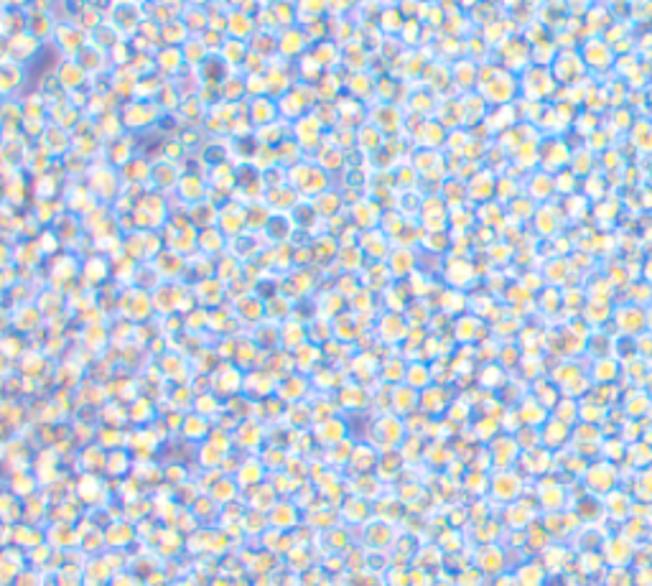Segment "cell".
<instances>
[{
	"instance_id": "cell-20",
	"label": "cell",
	"mask_w": 652,
	"mask_h": 586,
	"mask_svg": "<svg viewBox=\"0 0 652 586\" xmlns=\"http://www.w3.org/2000/svg\"><path fill=\"white\" fill-rule=\"evenodd\" d=\"M339 163H342V151H339V148L331 146V143L319 146V151H316V166L319 168H324V171H334Z\"/></svg>"
},
{
	"instance_id": "cell-28",
	"label": "cell",
	"mask_w": 652,
	"mask_h": 586,
	"mask_svg": "<svg viewBox=\"0 0 652 586\" xmlns=\"http://www.w3.org/2000/svg\"><path fill=\"white\" fill-rule=\"evenodd\" d=\"M591 46H594V49H589L586 62H589L591 67H596V69H604V67L612 62V51H609L604 44H591Z\"/></svg>"
},
{
	"instance_id": "cell-13",
	"label": "cell",
	"mask_w": 652,
	"mask_h": 586,
	"mask_svg": "<svg viewBox=\"0 0 652 586\" xmlns=\"http://www.w3.org/2000/svg\"><path fill=\"white\" fill-rule=\"evenodd\" d=\"M219 54H222V59H224L227 67H242L245 59H247V54H250V46H245L242 41H237V38H224Z\"/></svg>"
},
{
	"instance_id": "cell-22",
	"label": "cell",
	"mask_w": 652,
	"mask_h": 586,
	"mask_svg": "<svg viewBox=\"0 0 652 586\" xmlns=\"http://www.w3.org/2000/svg\"><path fill=\"white\" fill-rule=\"evenodd\" d=\"M520 492V479L515 474H500L494 479V495L502 497V500H513Z\"/></svg>"
},
{
	"instance_id": "cell-26",
	"label": "cell",
	"mask_w": 652,
	"mask_h": 586,
	"mask_svg": "<svg viewBox=\"0 0 652 586\" xmlns=\"http://www.w3.org/2000/svg\"><path fill=\"white\" fill-rule=\"evenodd\" d=\"M380 130L372 125H362L357 127V146L362 148V151H374V148H380Z\"/></svg>"
},
{
	"instance_id": "cell-5",
	"label": "cell",
	"mask_w": 652,
	"mask_h": 586,
	"mask_svg": "<svg viewBox=\"0 0 652 586\" xmlns=\"http://www.w3.org/2000/svg\"><path fill=\"white\" fill-rule=\"evenodd\" d=\"M38 46H41V41H38L33 33L28 31H21V33H13L11 38H8V57L13 59L16 64H21L23 59L33 57L38 51Z\"/></svg>"
},
{
	"instance_id": "cell-16",
	"label": "cell",
	"mask_w": 652,
	"mask_h": 586,
	"mask_svg": "<svg viewBox=\"0 0 652 586\" xmlns=\"http://www.w3.org/2000/svg\"><path fill=\"white\" fill-rule=\"evenodd\" d=\"M270 522L275 525V528H291V525H296L298 522V510L296 505L291 502H275L270 510Z\"/></svg>"
},
{
	"instance_id": "cell-12",
	"label": "cell",
	"mask_w": 652,
	"mask_h": 586,
	"mask_svg": "<svg viewBox=\"0 0 652 586\" xmlns=\"http://www.w3.org/2000/svg\"><path fill=\"white\" fill-rule=\"evenodd\" d=\"M21 82H23V69H21V64H16V62L0 64V97L11 95L13 89L21 87Z\"/></svg>"
},
{
	"instance_id": "cell-18",
	"label": "cell",
	"mask_w": 652,
	"mask_h": 586,
	"mask_svg": "<svg viewBox=\"0 0 652 586\" xmlns=\"http://www.w3.org/2000/svg\"><path fill=\"white\" fill-rule=\"evenodd\" d=\"M336 255H339V242L334 240L331 235H321L314 240V258L316 260H336Z\"/></svg>"
},
{
	"instance_id": "cell-3",
	"label": "cell",
	"mask_w": 652,
	"mask_h": 586,
	"mask_svg": "<svg viewBox=\"0 0 652 586\" xmlns=\"http://www.w3.org/2000/svg\"><path fill=\"white\" fill-rule=\"evenodd\" d=\"M291 138L298 143V148L304 153L314 151L319 146H321V138H324V122L316 117V113H309L304 115L301 120L293 122V130H291Z\"/></svg>"
},
{
	"instance_id": "cell-15",
	"label": "cell",
	"mask_w": 652,
	"mask_h": 586,
	"mask_svg": "<svg viewBox=\"0 0 652 586\" xmlns=\"http://www.w3.org/2000/svg\"><path fill=\"white\" fill-rule=\"evenodd\" d=\"M84 79H87V71L82 69V64L76 62H64L59 67V82H62L64 89H76L82 87Z\"/></svg>"
},
{
	"instance_id": "cell-8",
	"label": "cell",
	"mask_w": 652,
	"mask_h": 586,
	"mask_svg": "<svg viewBox=\"0 0 652 586\" xmlns=\"http://www.w3.org/2000/svg\"><path fill=\"white\" fill-rule=\"evenodd\" d=\"M275 117H278V100H273V97H258V100H253V108H250V120H253V127H265L270 125V122H275Z\"/></svg>"
},
{
	"instance_id": "cell-11",
	"label": "cell",
	"mask_w": 652,
	"mask_h": 586,
	"mask_svg": "<svg viewBox=\"0 0 652 586\" xmlns=\"http://www.w3.org/2000/svg\"><path fill=\"white\" fill-rule=\"evenodd\" d=\"M309 57L316 62L319 69L324 71H331L336 67V62H339V49H336V44H316L309 49Z\"/></svg>"
},
{
	"instance_id": "cell-2",
	"label": "cell",
	"mask_w": 652,
	"mask_h": 586,
	"mask_svg": "<svg viewBox=\"0 0 652 586\" xmlns=\"http://www.w3.org/2000/svg\"><path fill=\"white\" fill-rule=\"evenodd\" d=\"M159 115H161L159 102L135 100V102H130V105L122 108L120 122H122V127H127V130H143V127L153 125V122L159 120Z\"/></svg>"
},
{
	"instance_id": "cell-23",
	"label": "cell",
	"mask_w": 652,
	"mask_h": 586,
	"mask_svg": "<svg viewBox=\"0 0 652 586\" xmlns=\"http://www.w3.org/2000/svg\"><path fill=\"white\" fill-rule=\"evenodd\" d=\"M390 268L393 275H408L413 270V253L408 248H400L390 253Z\"/></svg>"
},
{
	"instance_id": "cell-17",
	"label": "cell",
	"mask_w": 652,
	"mask_h": 586,
	"mask_svg": "<svg viewBox=\"0 0 652 586\" xmlns=\"http://www.w3.org/2000/svg\"><path fill=\"white\" fill-rule=\"evenodd\" d=\"M568 426L566 423H561L558 418L553 420H545V428H543V444L551 446V449H558V446H564L566 441H568Z\"/></svg>"
},
{
	"instance_id": "cell-14",
	"label": "cell",
	"mask_w": 652,
	"mask_h": 586,
	"mask_svg": "<svg viewBox=\"0 0 652 586\" xmlns=\"http://www.w3.org/2000/svg\"><path fill=\"white\" fill-rule=\"evenodd\" d=\"M176 189H178V194H181V197H184L186 202L191 204V207H194V204H199V202H204V197H207V186H204V181H202V178H194L191 173L178 181Z\"/></svg>"
},
{
	"instance_id": "cell-9",
	"label": "cell",
	"mask_w": 652,
	"mask_h": 586,
	"mask_svg": "<svg viewBox=\"0 0 652 586\" xmlns=\"http://www.w3.org/2000/svg\"><path fill=\"white\" fill-rule=\"evenodd\" d=\"M265 197H268V202H270L273 212L296 209V204H298V194L291 186H270V189L265 191Z\"/></svg>"
},
{
	"instance_id": "cell-4",
	"label": "cell",
	"mask_w": 652,
	"mask_h": 586,
	"mask_svg": "<svg viewBox=\"0 0 652 586\" xmlns=\"http://www.w3.org/2000/svg\"><path fill=\"white\" fill-rule=\"evenodd\" d=\"M311 49V38L306 36V31H301L298 25H291V28H283L278 33V51L283 57L296 59V57H306Z\"/></svg>"
},
{
	"instance_id": "cell-19",
	"label": "cell",
	"mask_w": 652,
	"mask_h": 586,
	"mask_svg": "<svg viewBox=\"0 0 652 586\" xmlns=\"http://www.w3.org/2000/svg\"><path fill=\"white\" fill-rule=\"evenodd\" d=\"M156 64H159L164 71H178L181 69V64H184V51L181 49H173V46H166V49L159 51V57H156Z\"/></svg>"
},
{
	"instance_id": "cell-24",
	"label": "cell",
	"mask_w": 652,
	"mask_h": 586,
	"mask_svg": "<svg viewBox=\"0 0 652 586\" xmlns=\"http://www.w3.org/2000/svg\"><path fill=\"white\" fill-rule=\"evenodd\" d=\"M360 459V464H355V469L357 471H370V469H374L377 466V454H374V449H370V446H357L355 452H352V456H349V461H357Z\"/></svg>"
},
{
	"instance_id": "cell-7",
	"label": "cell",
	"mask_w": 652,
	"mask_h": 586,
	"mask_svg": "<svg viewBox=\"0 0 652 586\" xmlns=\"http://www.w3.org/2000/svg\"><path fill=\"white\" fill-rule=\"evenodd\" d=\"M586 484H589V490L599 492V495H602V492H609L617 484V469L612 464H607V461L594 464L586 471Z\"/></svg>"
},
{
	"instance_id": "cell-1",
	"label": "cell",
	"mask_w": 652,
	"mask_h": 586,
	"mask_svg": "<svg viewBox=\"0 0 652 586\" xmlns=\"http://www.w3.org/2000/svg\"><path fill=\"white\" fill-rule=\"evenodd\" d=\"M288 178V186H291L296 194H306V197H321L324 191H329V176L324 168H319L316 161L314 163H296L293 168H288L285 173Z\"/></svg>"
},
{
	"instance_id": "cell-27",
	"label": "cell",
	"mask_w": 652,
	"mask_h": 586,
	"mask_svg": "<svg viewBox=\"0 0 652 586\" xmlns=\"http://www.w3.org/2000/svg\"><path fill=\"white\" fill-rule=\"evenodd\" d=\"M609 546H614V556H609V563H614V566H624V563L629 561V556H632V546H629L624 538H614Z\"/></svg>"
},
{
	"instance_id": "cell-21",
	"label": "cell",
	"mask_w": 652,
	"mask_h": 586,
	"mask_svg": "<svg viewBox=\"0 0 652 586\" xmlns=\"http://www.w3.org/2000/svg\"><path fill=\"white\" fill-rule=\"evenodd\" d=\"M336 263L342 265L344 273H357V268L362 265V250L357 245H344V248H339Z\"/></svg>"
},
{
	"instance_id": "cell-25",
	"label": "cell",
	"mask_w": 652,
	"mask_h": 586,
	"mask_svg": "<svg viewBox=\"0 0 652 586\" xmlns=\"http://www.w3.org/2000/svg\"><path fill=\"white\" fill-rule=\"evenodd\" d=\"M416 403H418V395H416V390L413 388H398L393 393V406L400 415H406L408 410H413Z\"/></svg>"
},
{
	"instance_id": "cell-10",
	"label": "cell",
	"mask_w": 652,
	"mask_h": 586,
	"mask_svg": "<svg viewBox=\"0 0 652 586\" xmlns=\"http://www.w3.org/2000/svg\"><path fill=\"white\" fill-rule=\"evenodd\" d=\"M344 433H347V426L331 415V418H324L321 423H319L314 436H316V441H321V444H339V441H344Z\"/></svg>"
},
{
	"instance_id": "cell-6",
	"label": "cell",
	"mask_w": 652,
	"mask_h": 586,
	"mask_svg": "<svg viewBox=\"0 0 652 586\" xmlns=\"http://www.w3.org/2000/svg\"><path fill=\"white\" fill-rule=\"evenodd\" d=\"M245 385V377L234 364H224L219 372L212 375V388H215V395H232Z\"/></svg>"
}]
</instances>
